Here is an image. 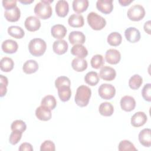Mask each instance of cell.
Segmentation results:
<instances>
[{
	"mask_svg": "<svg viewBox=\"0 0 151 151\" xmlns=\"http://www.w3.org/2000/svg\"><path fill=\"white\" fill-rule=\"evenodd\" d=\"M151 130L149 128H145L142 130L139 134V140L142 145L145 147H150L151 146Z\"/></svg>",
	"mask_w": 151,
	"mask_h": 151,
	"instance_id": "14",
	"label": "cell"
},
{
	"mask_svg": "<svg viewBox=\"0 0 151 151\" xmlns=\"http://www.w3.org/2000/svg\"><path fill=\"white\" fill-rule=\"evenodd\" d=\"M98 93L99 96L102 99L105 100H110L114 96L116 93V88L110 84L104 83L101 84L99 87Z\"/></svg>",
	"mask_w": 151,
	"mask_h": 151,
	"instance_id": "6",
	"label": "cell"
},
{
	"mask_svg": "<svg viewBox=\"0 0 151 151\" xmlns=\"http://www.w3.org/2000/svg\"><path fill=\"white\" fill-rule=\"evenodd\" d=\"M53 2L52 0H41L38 2L34 9L35 14L42 19H46L51 17L52 14V9L50 3Z\"/></svg>",
	"mask_w": 151,
	"mask_h": 151,
	"instance_id": "2",
	"label": "cell"
},
{
	"mask_svg": "<svg viewBox=\"0 0 151 151\" xmlns=\"http://www.w3.org/2000/svg\"><path fill=\"white\" fill-rule=\"evenodd\" d=\"M120 103L122 109L126 111H132L136 106V101L130 96H124L122 97Z\"/></svg>",
	"mask_w": 151,
	"mask_h": 151,
	"instance_id": "10",
	"label": "cell"
},
{
	"mask_svg": "<svg viewBox=\"0 0 151 151\" xmlns=\"http://www.w3.org/2000/svg\"><path fill=\"white\" fill-rule=\"evenodd\" d=\"M11 129L12 131L18 130L23 133L27 129V125L25 123L21 120H15L12 123Z\"/></svg>",
	"mask_w": 151,
	"mask_h": 151,
	"instance_id": "37",
	"label": "cell"
},
{
	"mask_svg": "<svg viewBox=\"0 0 151 151\" xmlns=\"http://www.w3.org/2000/svg\"><path fill=\"white\" fill-rule=\"evenodd\" d=\"M150 23H151L150 21L149 20L145 23L144 26H143L144 30L148 34H150Z\"/></svg>",
	"mask_w": 151,
	"mask_h": 151,
	"instance_id": "45",
	"label": "cell"
},
{
	"mask_svg": "<svg viewBox=\"0 0 151 151\" xmlns=\"http://www.w3.org/2000/svg\"><path fill=\"white\" fill-rule=\"evenodd\" d=\"M116 76V70L109 66H104L101 67L99 73L100 77L106 81H111L114 80Z\"/></svg>",
	"mask_w": 151,
	"mask_h": 151,
	"instance_id": "12",
	"label": "cell"
},
{
	"mask_svg": "<svg viewBox=\"0 0 151 151\" xmlns=\"http://www.w3.org/2000/svg\"><path fill=\"white\" fill-rule=\"evenodd\" d=\"M24 25L27 30L34 32L39 29L41 27V21L35 16H29L25 19Z\"/></svg>",
	"mask_w": 151,
	"mask_h": 151,
	"instance_id": "7",
	"label": "cell"
},
{
	"mask_svg": "<svg viewBox=\"0 0 151 151\" xmlns=\"http://www.w3.org/2000/svg\"><path fill=\"white\" fill-rule=\"evenodd\" d=\"M106 61L111 64H116L119 63L121 59L120 52L116 49H109L105 54Z\"/></svg>",
	"mask_w": 151,
	"mask_h": 151,
	"instance_id": "9",
	"label": "cell"
},
{
	"mask_svg": "<svg viewBox=\"0 0 151 151\" xmlns=\"http://www.w3.org/2000/svg\"><path fill=\"white\" fill-rule=\"evenodd\" d=\"M99 76L96 71H89L84 77L85 82L91 86H96L99 83Z\"/></svg>",
	"mask_w": 151,
	"mask_h": 151,
	"instance_id": "32",
	"label": "cell"
},
{
	"mask_svg": "<svg viewBox=\"0 0 151 151\" xmlns=\"http://www.w3.org/2000/svg\"><path fill=\"white\" fill-rule=\"evenodd\" d=\"M18 149H19V151H25V150L32 151L34 150L31 144H30L29 143H27V142L22 143L19 146V147Z\"/></svg>",
	"mask_w": 151,
	"mask_h": 151,
	"instance_id": "44",
	"label": "cell"
},
{
	"mask_svg": "<svg viewBox=\"0 0 151 151\" xmlns=\"http://www.w3.org/2000/svg\"><path fill=\"white\" fill-rule=\"evenodd\" d=\"M96 7L102 13L108 14L113 9V0H98L96 2Z\"/></svg>",
	"mask_w": 151,
	"mask_h": 151,
	"instance_id": "13",
	"label": "cell"
},
{
	"mask_svg": "<svg viewBox=\"0 0 151 151\" xmlns=\"http://www.w3.org/2000/svg\"><path fill=\"white\" fill-rule=\"evenodd\" d=\"M118 149L119 151H125V150H137V149L134 147V145L127 140H122L118 146Z\"/></svg>",
	"mask_w": 151,
	"mask_h": 151,
	"instance_id": "36",
	"label": "cell"
},
{
	"mask_svg": "<svg viewBox=\"0 0 151 151\" xmlns=\"http://www.w3.org/2000/svg\"><path fill=\"white\" fill-rule=\"evenodd\" d=\"M8 80L6 77L3 75H0V96L3 97L5 96L7 91V86Z\"/></svg>",
	"mask_w": 151,
	"mask_h": 151,
	"instance_id": "39",
	"label": "cell"
},
{
	"mask_svg": "<svg viewBox=\"0 0 151 151\" xmlns=\"http://www.w3.org/2000/svg\"><path fill=\"white\" fill-rule=\"evenodd\" d=\"M41 105L46 107L51 110L56 107L57 101L54 96L52 95H47L42 98Z\"/></svg>",
	"mask_w": 151,
	"mask_h": 151,
	"instance_id": "31",
	"label": "cell"
},
{
	"mask_svg": "<svg viewBox=\"0 0 151 151\" xmlns=\"http://www.w3.org/2000/svg\"><path fill=\"white\" fill-rule=\"evenodd\" d=\"M133 2V0H119V2L122 6H127L129 5L131 2Z\"/></svg>",
	"mask_w": 151,
	"mask_h": 151,
	"instance_id": "46",
	"label": "cell"
},
{
	"mask_svg": "<svg viewBox=\"0 0 151 151\" xmlns=\"http://www.w3.org/2000/svg\"><path fill=\"white\" fill-rule=\"evenodd\" d=\"M91 95V89L87 86L81 85L77 88L75 102L80 107H85L88 104Z\"/></svg>",
	"mask_w": 151,
	"mask_h": 151,
	"instance_id": "1",
	"label": "cell"
},
{
	"mask_svg": "<svg viewBox=\"0 0 151 151\" xmlns=\"http://www.w3.org/2000/svg\"><path fill=\"white\" fill-rule=\"evenodd\" d=\"M147 120V116L144 112L137 111L132 116L131 124L136 127H140L145 124Z\"/></svg>",
	"mask_w": 151,
	"mask_h": 151,
	"instance_id": "11",
	"label": "cell"
},
{
	"mask_svg": "<svg viewBox=\"0 0 151 151\" xmlns=\"http://www.w3.org/2000/svg\"><path fill=\"white\" fill-rule=\"evenodd\" d=\"M68 40L71 44H83L85 42L86 37L84 34L78 31H74L70 33Z\"/></svg>",
	"mask_w": 151,
	"mask_h": 151,
	"instance_id": "19",
	"label": "cell"
},
{
	"mask_svg": "<svg viewBox=\"0 0 151 151\" xmlns=\"http://www.w3.org/2000/svg\"><path fill=\"white\" fill-rule=\"evenodd\" d=\"M87 19L88 25L94 30H100L106 25V19L94 12H90L87 15Z\"/></svg>",
	"mask_w": 151,
	"mask_h": 151,
	"instance_id": "4",
	"label": "cell"
},
{
	"mask_svg": "<svg viewBox=\"0 0 151 151\" xmlns=\"http://www.w3.org/2000/svg\"><path fill=\"white\" fill-rule=\"evenodd\" d=\"M127 17L133 21H138L143 18L145 10L143 6L139 4H135L129 8L127 12Z\"/></svg>",
	"mask_w": 151,
	"mask_h": 151,
	"instance_id": "5",
	"label": "cell"
},
{
	"mask_svg": "<svg viewBox=\"0 0 151 151\" xmlns=\"http://www.w3.org/2000/svg\"><path fill=\"white\" fill-rule=\"evenodd\" d=\"M71 66L76 71H83L87 68V62L83 58L76 57L71 62Z\"/></svg>",
	"mask_w": 151,
	"mask_h": 151,
	"instance_id": "23",
	"label": "cell"
},
{
	"mask_svg": "<svg viewBox=\"0 0 151 151\" xmlns=\"http://www.w3.org/2000/svg\"><path fill=\"white\" fill-rule=\"evenodd\" d=\"M99 111L102 116H110L114 112V107L110 103L105 101L100 104Z\"/></svg>",
	"mask_w": 151,
	"mask_h": 151,
	"instance_id": "27",
	"label": "cell"
},
{
	"mask_svg": "<svg viewBox=\"0 0 151 151\" xmlns=\"http://www.w3.org/2000/svg\"><path fill=\"white\" fill-rule=\"evenodd\" d=\"M8 33L11 37L18 39L22 38L25 35L24 29L21 27L15 25L9 27L8 28Z\"/></svg>",
	"mask_w": 151,
	"mask_h": 151,
	"instance_id": "30",
	"label": "cell"
},
{
	"mask_svg": "<svg viewBox=\"0 0 151 151\" xmlns=\"http://www.w3.org/2000/svg\"><path fill=\"white\" fill-rule=\"evenodd\" d=\"M2 50L4 52L8 54L15 53L18 48V45L17 41L13 40H6L2 43Z\"/></svg>",
	"mask_w": 151,
	"mask_h": 151,
	"instance_id": "20",
	"label": "cell"
},
{
	"mask_svg": "<svg viewBox=\"0 0 151 151\" xmlns=\"http://www.w3.org/2000/svg\"><path fill=\"white\" fill-rule=\"evenodd\" d=\"M88 0H74L73 2V9L78 14L84 12L88 6Z\"/></svg>",
	"mask_w": 151,
	"mask_h": 151,
	"instance_id": "26",
	"label": "cell"
},
{
	"mask_svg": "<svg viewBox=\"0 0 151 151\" xmlns=\"http://www.w3.org/2000/svg\"><path fill=\"white\" fill-rule=\"evenodd\" d=\"M91 65L95 69H99L104 65V59L101 54H96L93 55L90 61Z\"/></svg>",
	"mask_w": 151,
	"mask_h": 151,
	"instance_id": "35",
	"label": "cell"
},
{
	"mask_svg": "<svg viewBox=\"0 0 151 151\" xmlns=\"http://www.w3.org/2000/svg\"><path fill=\"white\" fill-rule=\"evenodd\" d=\"M143 83L142 77L139 74L132 76L129 80V86L133 90L138 89Z\"/></svg>",
	"mask_w": 151,
	"mask_h": 151,
	"instance_id": "34",
	"label": "cell"
},
{
	"mask_svg": "<svg viewBox=\"0 0 151 151\" xmlns=\"http://www.w3.org/2000/svg\"><path fill=\"white\" fill-rule=\"evenodd\" d=\"M124 35L126 40L132 43H135L140 39V32L139 30L133 27H129L125 30Z\"/></svg>",
	"mask_w": 151,
	"mask_h": 151,
	"instance_id": "8",
	"label": "cell"
},
{
	"mask_svg": "<svg viewBox=\"0 0 151 151\" xmlns=\"http://www.w3.org/2000/svg\"><path fill=\"white\" fill-rule=\"evenodd\" d=\"M68 23L70 26L74 28L81 27L84 25V21L82 15L73 14L68 19Z\"/></svg>",
	"mask_w": 151,
	"mask_h": 151,
	"instance_id": "22",
	"label": "cell"
},
{
	"mask_svg": "<svg viewBox=\"0 0 151 151\" xmlns=\"http://www.w3.org/2000/svg\"><path fill=\"white\" fill-rule=\"evenodd\" d=\"M46 48V42L41 38H33L28 44V50L29 52L35 57H39L43 55Z\"/></svg>",
	"mask_w": 151,
	"mask_h": 151,
	"instance_id": "3",
	"label": "cell"
},
{
	"mask_svg": "<svg viewBox=\"0 0 151 151\" xmlns=\"http://www.w3.org/2000/svg\"><path fill=\"white\" fill-rule=\"evenodd\" d=\"M19 2L24 4H29L34 2V0H24V1H19Z\"/></svg>",
	"mask_w": 151,
	"mask_h": 151,
	"instance_id": "47",
	"label": "cell"
},
{
	"mask_svg": "<svg viewBox=\"0 0 151 151\" xmlns=\"http://www.w3.org/2000/svg\"><path fill=\"white\" fill-rule=\"evenodd\" d=\"M35 116L40 120L47 121L51 118V110L43 106L38 107L35 110Z\"/></svg>",
	"mask_w": 151,
	"mask_h": 151,
	"instance_id": "17",
	"label": "cell"
},
{
	"mask_svg": "<svg viewBox=\"0 0 151 151\" xmlns=\"http://www.w3.org/2000/svg\"><path fill=\"white\" fill-rule=\"evenodd\" d=\"M71 53L77 56V57H80L84 58L88 54V51L87 48L83 44H75L71 49Z\"/></svg>",
	"mask_w": 151,
	"mask_h": 151,
	"instance_id": "24",
	"label": "cell"
},
{
	"mask_svg": "<svg viewBox=\"0 0 151 151\" xmlns=\"http://www.w3.org/2000/svg\"><path fill=\"white\" fill-rule=\"evenodd\" d=\"M71 81L69 78L66 76H60L57 78L55 81V86L57 88L61 86H70Z\"/></svg>",
	"mask_w": 151,
	"mask_h": 151,
	"instance_id": "38",
	"label": "cell"
},
{
	"mask_svg": "<svg viewBox=\"0 0 151 151\" xmlns=\"http://www.w3.org/2000/svg\"><path fill=\"white\" fill-rule=\"evenodd\" d=\"M68 43L64 40H56L54 42L52 45L54 52L58 55H62L65 53L68 50Z\"/></svg>",
	"mask_w": 151,
	"mask_h": 151,
	"instance_id": "21",
	"label": "cell"
},
{
	"mask_svg": "<svg viewBox=\"0 0 151 151\" xmlns=\"http://www.w3.org/2000/svg\"><path fill=\"white\" fill-rule=\"evenodd\" d=\"M38 64L34 60H29L25 62L22 66V70L26 74H32L38 69Z\"/></svg>",
	"mask_w": 151,
	"mask_h": 151,
	"instance_id": "25",
	"label": "cell"
},
{
	"mask_svg": "<svg viewBox=\"0 0 151 151\" xmlns=\"http://www.w3.org/2000/svg\"><path fill=\"white\" fill-rule=\"evenodd\" d=\"M22 134V132H21L19 131L13 130L9 136V143L12 145H15L17 143H18V142L21 139Z\"/></svg>",
	"mask_w": 151,
	"mask_h": 151,
	"instance_id": "40",
	"label": "cell"
},
{
	"mask_svg": "<svg viewBox=\"0 0 151 151\" xmlns=\"http://www.w3.org/2000/svg\"><path fill=\"white\" fill-rule=\"evenodd\" d=\"M67 32V28L62 24L54 25L51 29L52 36L54 38L58 40H62L65 36Z\"/></svg>",
	"mask_w": 151,
	"mask_h": 151,
	"instance_id": "16",
	"label": "cell"
},
{
	"mask_svg": "<svg viewBox=\"0 0 151 151\" xmlns=\"http://www.w3.org/2000/svg\"><path fill=\"white\" fill-rule=\"evenodd\" d=\"M2 5L6 10L12 9L17 6V1L15 0H8V1H2Z\"/></svg>",
	"mask_w": 151,
	"mask_h": 151,
	"instance_id": "43",
	"label": "cell"
},
{
	"mask_svg": "<svg viewBox=\"0 0 151 151\" xmlns=\"http://www.w3.org/2000/svg\"><path fill=\"white\" fill-rule=\"evenodd\" d=\"M122 41L121 34L117 32H111L107 37V42L111 46L119 45Z\"/></svg>",
	"mask_w": 151,
	"mask_h": 151,
	"instance_id": "33",
	"label": "cell"
},
{
	"mask_svg": "<svg viewBox=\"0 0 151 151\" xmlns=\"http://www.w3.org/2000/svg\"><path fill=\"white\" fill-rule=\"evenodd\" d=\"M151 84L147 83L145 84L142 90V95L143 98L147 101H151Z\"/></svg>",
	"mask_w": 151,
	"mask_h": 151,
	"instance_id": "41",
	"label": "cell"
},
{
	"mask_svg": "<svg viewBox=\"0 0 151 151\" xmlns=\"http://www.w3.org/2000/svg\"><path fill=\"white\" fill-rule=\"evenodd\" d=\"M55 150V144L51 140H45L40 146L41 151H45V150H51L54 151Z\"/></svg>",
	"mask_w": 151,
	"mask_h": 151,
	"instance_id": "42",
	"label": "cell"
},
{
	"mask_svg": "<svg viewBox=\"0 0 151 151\" xmlns=\"http://www.w3.org/2000/svg\"><path fill=\"white\" fill-rule=\"evenodd\" d=\"M14 66V63L12 58L4 57L1 58L0 61V68L1 70L4 72L11 71Z\"/></svg>",
	"mask_w": 151,
	"mask_h": 151,
	"instance_id": "28",
	"label": "cell"
},
{
	"mask_svg": "<svg viewBox=\"0 0 151 151\" xmlns=\"http://www.w3.org/2000/svg\"><path fill=\"white\" fill-rule=\"evenodd\" d=\"M21 16L19 8L17 6L12 9L5 10L4 17L5 19L9 22H16L19 20Z\"/></svg>",
	"mask_w": 151,
	"mask_h": 151,
	"instance_id": "18",
	"label": "cell"
},
{
	"mask_svg": "<svg viewBox=\"0 0 151 151\" xmlns=\"http://www.w3.org/2000/svg\"><path fill=\"white\" fill-rule=\"evenodd\" d=\"M58 89V94L60 100L63 101L69 100L71 96V90L70 86H61Z\"/></svg>",
	"mask_w": 151,
	"mask_h": 151,
	"instance_id": "29",
	"label": "cell"
},
{
	"mask_svg": "<svg viewBox=\"0 0 151 151\" xmlns=\"http://www.w3.org/2000/svg\"><path fill=\"white\" fill-rule=\"evenodd\" d=\"M55 12L60 17H65L69 11V5L67 1L59 0L55 4Z\"/></svg>",
	"mask_w": 151,
	"mask_h": 151,
	"instance_id": "15",
	"label": "cell"
}]
</instances>
